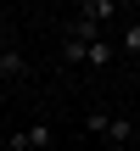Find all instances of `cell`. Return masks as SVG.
I'll return each mask as SVG.
<instances>
[{
  "label": "cell",
  "instance_id": "6da1fadb",
  "mask_svg": "<svg viewBox=\"0 0 140 151\" xmlns=\"http://www.w3.org/2000/svg\"><path fill=\"white\" fill-rule=\"evenodd\" d=\"M90 134H101L107 146H135V118H112V112H90L84 118Z\"/></svg>",
  "mask_w": 140,
  "mask_h": 151
},
{
  "label": "cell",
  "instance_id": "7a4b0ae2",
  "mask_svg": "<svg viewBox=\"0 0 140 151\" xmlns=\"http://www.w3.org/2000/svg\"><path fill=\"white\" fill-rule=\"evenodd\" d=\"M45 146H51V123H34V129L6 134V151H45Z\"/></svg>",
  "mask_w": 140,
  "mask_h": 151
},
{
  "label": "cell",
  "instance_id": "3957f363",
  "mask_svg": "<svg viewBox=\"0 0 140 151\" xmlns=\"http://www.w3.org/2000/svg\"><path fill=\"white\" fill-rule=\"evenodd\" d=\"M0 78H6V84L28 78V62H22V50H17V45H6V50H0Z\"/></svg>",
  "mask_w": 140,
  "mask_h": 151
},
{
  "label": "cell",
  "instance_id": "277c9868",
  "mask_svg": "<svg viewBox=\"0 0 140 151\" xmlns=\"http://www.w3.org/2000/svg\"><path fill=\"white\" fill-rule=\"evenodd\" d=\"M112 56H118V50H112V39H95V45H84V62H90V67H107Z\"/></svg>",
  "mask_w": 140,
  "mask_h": 151
},
{
  "label": "cell",
  "instance_id": "5b68a950",
  "mask_svg": "<svg viewBox=\"0 0 140 151\" xmlns=\"http://www.w3.org/2000/svg\"><path fill=\"white\" fill-rule=\"evenodd\" d=\"M6 45H17V39H11V28H0V50H6Z\"/></svg>",
  "mask_w": 140,
  "mask_h": 151
}]
</instances>
